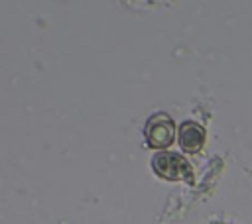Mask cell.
I'll list each match as a JSON object with an SVG mask.
<instances>
[{
  "label": "cell",
  "instance_id": "6da1fadb",
  "mask_svg": "<svg viewBox=\"0 0 252 224\" xmlns=\"http://www.w3.org/2000/svg\"><path fill=\"white\" fill-rule=\"evenodd\" d=\"M152 169L158 177L165 179V181H193V173H191V165L185 161V157H181L179 153L173 151H159L154 155L152 159Z\"/></svg>",
  "mask_w": 252,
  "mask_h": 224
},
{
  "label": "cell",
  "instance_id": "7a4b0ae2",
  "mask_svg": "<svg viewBox=\"0 0 252 224\" xmlns=\"http://www.w3.org/2000/svg\"><path fill=\"white\" fill-rule=\"evenodd\" d=\"M173 120L165 112L152 114L144 126L146 143L154 149H163L173 141Z\"/></svg>",
  "mask_w": 252,
  "mask_h": 224
},
{
  "label": "cell",
  "instance_id": "3957f363",
  "mask_svg": "<svg viewBox=\"0 0 252 224\" xmlns=\"http://www.w3.org/2000/svg\"><path fill=\"white\" fill-rule=\"evenodd\" d=\"M205 143V130L193 122V120H187L181 124L179 128V145L183 151H189V153H197Z\"/></svg>",
  "mask_w": 252,
  "mask_h": 224
}]
</instances>
